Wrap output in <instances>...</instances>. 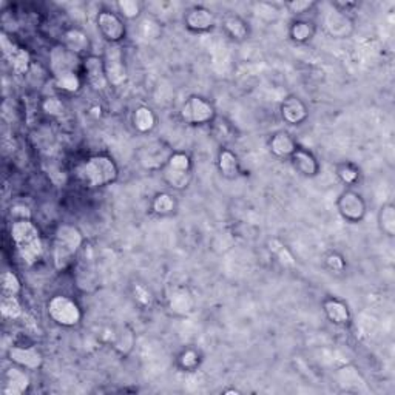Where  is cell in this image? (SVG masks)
<instances>
[{
  "label": "cell",
  "instance_id": "cell-33",
  "mask_svg": "<svg viewBox=\"0 0 395 395\" xmlns=\"http://www.w3.org/2000/svg\"><path fill=\"white\" fill-rule=\"evenodd\" d=\"M0 285H2V295H7V296H17L21 294V289H22V284H21V279L17 278V275L14 272H10V270H5L2 273V279H0Z\"/></svg>",
  "mask_w": 395,
  "mask_h": 395
},
{
  "label": "cell",
  "instance_id": "cell-16",
  "mask_svg": "<svg viewBox=\"0 0 395 395\" xmlns=\"http://www.w3.org/2000/svg\"><path fill=\"white\" fill-rule=\"evenodd\" d=\"M28 369H23L21 366L14 364L13 368H10L3 377V389L2 392L5 395H22L28 391L31 380L27 372Z\"/></svg>",
  "mask_w": 395,
  "mask_h": 395
},
{
  "label": "cell",
  "instance_id": "cell-7",
  "mask_svg": "<svg viewBox=\"0 0 395 395\" xmlns=\"http://www.w3.org/2000/svg\"><path fill=\"white\" fill-rule=\"evenodd\" d=\"M181 119L190 125L209 124L215 118V108L201 96H190L181 107Z\"/></svg>",
  "mask_w": 395,
  "mask_h": 395
},
{
  "label": "cell",
  "instance_id": "cell-13",
  "mask_svg": "<svg viewBox=\"0 0 395 395\" xmlns=\"http://www.w3.org/2000/svg\"><path fill=\"white\" fill-rule=\"evenodd\" d=\"M8 357L11 363L28 370H38L44 364V355L34 346H11Z\"/></svg>",
  "mask_w": 395,
  "mask_h": 395
},
{
  "label": "cell",
  "instance_id": "cell-31",
  "mask_svg": "<svg viewBox=\"0 0 395 395\" xmlns=\"http://www.w3.org/2000/svg\"><path fill=\"white\" fill-rule=\"evenodd\" d=\"M0 312H2L3 318L7 320H17L23 315V309L21 306V301L17 296H7L2 295L0 300Z\"/></svg>",
  "mask_w": 395,
  "mask_h": 395
},
{
  "label": "cell",
  "instance_id": "cell-9",
  "mask_svg": "<svg viewBox=\"0 0 395 395\" xmlns=\"http://www.w3.org/2000/svg\"><path fill=\"white\" fill-rule=\"evenodd\" d=\"M323 28L332 38L344 39L354 31V22L346 14V11L340 10L337 5H332L323 16Z\"/></svg>",
  "mask_w": 395,
  "mask_h": 395
},
{
  "label": "cell",
  "instance_id": "cell-5",
  "mask_svg": "<svg viewBox=\"0 0 395 395\" xmlns=\"http://www.w3.org/2000/svg\"><path fill=\"white\" fill-rule=\"evenodd\" d=\"M48 315L54 323L64 327H73L82 320L81 307L75 300L65 295H56L48 301Z\"/></svg>",
  "mask_w": 395,
  "mask_h": 395
},
{
  "label": "cell",
  "instance_id": "cell-38",
  "mask_svg": "<svg viewBox=\"0 0 395 395\" xmlns=\"http://www.w3.org/2000/svg\"><path fill=\"white\" fill-rule=\"evenodd\" d=\"M337 175L338 178L342 179V182L348 186H354L358 181V176H360L358 170L354 166H351V164H342V166H338Z\"/></svg>",
  "mask_w": 395,
  "mask_h": 395
},
{
  "label": "cell",
  "instance_id": "cell-3",
  "mask_svg": "<svg viewBox=\"0 0 395 395\" xmlns=\"http://www.w3.org/2000/svg\"><path fill=\"white\" fill-rule=\"evenodd\" d=\"M119 168L113 157L107 155H94L77 167V178L87 187H104L116 182Z\"/></svg>",
  "mask_w": 395,
  "mask_h": 395
},
{
  "label": "cell",
  "instance_id": "cell-42",
  "mask_svg": "<svg viewBox=\"0 0 395 395\" xmlns=\"http://www.w3.org/2000/svg\"><path fill=\"white\" fill-rule=\"evenodd\" d=\"M326 266H327V269H331L332 272L340 273V272L344 270L346 261H344V258L342 257V255L329 253V255H327V258H326Z\"/></svg>",
  "mask_w": 395,
  "mask_h": 395
},
{
  "label": "cell",
  "instance_id": "cell-35",
  "mask_svg": "<svg viewBox=\"0 0 395 395\" xmlns=\"http://www.w3.org/2000/svg\"><path fill=\"white\" fill-rule=\"evenodd\" d=\"M54 84H56V87H59L62 91H66V93H77L82 85L81 77H79L77 73H71V75L54 79Z\"/></svg>",
  "mask_w": 395,
  "mask_h": 395
},
{
  "label": "cell",
  "instance_id": "cell-22",
  "mask_svg": "<svg viewBox=\"0 0 395 395\" xmlns=\"http://www.w3.org/2000/svg\"><path fill=\"white\" fill-rule=\"evenodd\" d=\"M323 309H324L326 317L329 318L333 324H337V326L349 324L351 312L343 301H340L337 298H327L323 303Z\"/></svg>",
  "mask_w": 395,
  "mask_h": 395
},
{
  "label": "cell",
  "instance_id": "cell-30",
  "mask_svg": "<svg viewBox=\"0 0 395 395\" xmlns=\"http://www.w3.org/2000/svg\"><path fill=\"white\" fill-rule=\"evenodd\" d=\"M379 226L380 230L389 238L395 235V207L394 204L381 205L379 212Z\"/></svg>",
  "mask_w": 395,
  "mask_h": 395
},
{
  "label": "cell",
  "instance_id": "cell-15",
  "mask_svg": "<svg viewBox=\"0 0 395 395\" xmlns=\"http://www.w3.org/2000/svg\"><path fill=\"white\" fill-rule=\"evenodd\" d=\"M84 70L85 75H87L88 84L91 85V88L96 91H104L108 85V79L105 75V66H104V59L101 56H96V54H88L84 59Z\"/></svg>",
  "mask_w": 395,
  "mask_h": 395
},
{
  "label": "cell",
  "instance_id": "cell-29",
  "mask_svg": "<svg viewBox=\"0 0 395 395\" xmlns=\"http://www.w3.org/2000/svg\"><path fill=\"white\" fill-rule=\"evenodd\" d=\"M151 210L157 216H168L176 210V199L170 193H157L151 201Z\"/></svg>",
  "mask_w": 395,
  "mask_h": 395
},
{
  "label": "cell",
  "instance_id": "cell-23",
  "mask_svg": "<svg viewBox=\"0 0 395 395\" xmlns=\"http://www.w3.org/2000/svg\"><path fill=\"white\" fill-rule=\"evenodd\" d=\"M269 147L272 153L278 157H290L294 155V151L298 149V145H296L295 139L292 138L289 133L278 131L272 136Z\"/></svg>",
  "mask_w": 395,
  "mask_h": 395
},
{
  "label": "cell",
  "instance_id": "cell-1",
  "mask_svg": "<svg viewBox=\"0 0 395 395\" xmlns=\"http://www.w3.org/2000/svg\"><path fill=\"white\" fill-rule=\"evenodd\" d=\"M84 244L81 230L71 224L59 226L53 240V264L56 270H65L75 263Z\"/></svg>",
  "mask_w": 395,
  "mask_h": 395
},
{
  "label": "cell",
  "instance_id": "cell-19",
  "mask_svg": "<svg viewBox=\"0 0 395 395\" xmlns=\"http://www.w3.org/2000/svg\"><path fill=\"white\" fill-rule=\"evenodd\" d=\"M281 116L290 125H300L309 116L307 107L300 97L288 96L281 102Z\"/></svg>",
  "mask_w": 395,
  "mask_h": 395
},
{
  "label": "cell",
  "instance_id": "cell-4",
  "mask_svg": "<svg viewBox=\"0 0 395 395\" xmlns=\"http://www.w3.org/2000/svg\"><path fill=\"white\" fill-rule=\"evenodd\" d=\"M164 170V179L175 190H184L192 181V161L188 155L175 151Z\"/></svg>",
  "mask_w": 395,
  "mask_h": 395
},
{
  "label": "cell",
  "instance_id": "cell-2",
  "mask_svg": "<svg viewBox=\"0 0 395 395\" xmlns=\"http://www.w3.org/2000/svg\"><path fill=\"white\" fill-rule=\"evenodd\" d=\"M11 238L19 253L21 259L27 266H33L40 259L44 253L39 229L34 226L31 220H17L11 226Z\"/></svg>",
  "mask_w": 395,
  "mask_h": 395
},
{
  "label": "cell",
  "instance_id": "cell-6",
  "mask_svg": "<svg viewBox=\"0 0 395 395\" xmlns=\"http://www.w3.org/2000/svg\"><path fill=\"white\" fill-rule=\"evenodd\" d=\"M102 59H104L108 84L113 85V87H120V85H124L127 77H129V71H127L124 50L120 44H108L105 47Z\"/></svg>",
  "mask_w": 395,
  "mask_h": 395
},
{
  "label": "cell",
  "instance_id": "cell-41",
  "mask_svg": "<svg viewBox=\"0 0 395 395\" xmlns=\"http://www.w3.org/2000/svg\"><path fill=\"white\" fill-rule=\"evenodd\" d=\"M314 5L315 2H312V0H294V2L284 3V8L292 14H303L307 10H311Z\"/></svg>",
  "mask_w": 395,
  "mask_h": 395
},
{
  "label": "cell",
  "instance_id": "cell-17",
  "mask_svg": "<svg viewBox=\"0 0 395 395\" xmlns=\"http://www.w3.org/2000/svg\"><path fill=\"white\" fill-rule=\"evenodd\" d=\"M184 23L187 29H190L193 33H205L215 27L216 17L209 8L193 7L187 11Z\"/></svg>",
  "mask_w": 395,
  "mask_h": 395
},
{
  "label": "cell",
  "instance_id": "cell-40",
  "mask_svg": "<svg viewBox=\"0 0 395 395\" xmlns=\"http://www.w3.org/2000/svg\"><path fill=\"white\" fill-rule=\"evenodd\" d=\"M133 296H135L136 303H139L141 306H150L151 301H153V296H151L150 290L142 284H135L133 285Z\"/></svg>",
  "mask_w": 395,
  "mask_h": 395
},
{
  "label": "cell",
  "instance_id": "cell-36",
  "mask_svg": "<svg viewBox=\"0 0 395 395\" xmlns=\"http://www.w3.org/2000/svg\"><path fill=\"white\" fill-rule=\"evenodd\" d=\"M42 110H44L48 116L59 118L65 113V105L59 97L53 96V97H47V99L42 102Z\"/></svg>",
  "mask_w": 395,
  "mask_h": 395
},
{
  "label": "cell",
  "instance_id": "cell-39",
  "mask_svg": "<svg viewBox=\"0 0 395 395\" xmlns=\"http://www.w3.org/2000/svg\"><path fill=\"white\" fill-rule=\"evenodd\" d=\"M253 13H257V16L261 17V19L275 21L277 17L279 16V13H281V11H279V10L275 7V5L267 3V2H261V3L255 5Z\"/></svg>",
  "mask_w": 395,
  "mask_h": 395
},
{
  "label": "cell",
  "instance_id": "cell-21",
  "mask_svg": "<svg viewBox=\"0 0 395 395\" xmlns=\"http://www.w3.org/2000/svg\"><path fill=\"white\" fill-rule=\"evenodd\" d=\"M290 161L296 172L303 176H307V178H314V176H317L320 172V164L317 157L305 149H296L294 155L290 156Z\"/></svg>",
  "mask_w": 395,
  "mask_h": 395
},
{
  "label": "cell",
  "instance_id": "cell-32",
  "mask_svg": "<svg viewBox=\"0 0 395 395\" xmlns=\"http://www.w3.org/2000/svg\"><path fill=\"white\" fill-rule=\"evenodd\" d=\"M269 249H270V252L275 255L277 259H278V263L284 266V267H295L296 266V261L294 258V255H292V252L289 251L288 247H285L281 241L277 240V238H273L269 241Z\"/></svg>",
  "mask_w": 395,
  "mask_h": 395
},
{
  "label": "cell",
  "instance_id": "cell-10",
  "mask_svg": "<svg viewBox=\"0 0 395 395\" xmlns=\"http://www.w3.org/2000/svg\"><path fill=\"white\" fill-rule=\"evenodd\" d=\"M0 47L5 59L8 60L11 68L14 70L16 75H25L31 66V54L25 48L17 45L16 42L11 40L7 34H0Z\"/></svg>",
  "mask_w": 395,
  "mask_h": 395
},
{
  "label": "cell",
  "instance_id": "cell-26",
  "mask_svg": "<svg viewBox=\"0 0 395 395\" xmlns=\"http://www.w3.org/2000/svg\"><path fill=\"white\" fill-rule=\"evenodd\" d=\"M315 31H317L315 23L312 21H305V19L295 21L289 28L290 39L296 42V44H306V42H309L314 38Z\"/></svg>",
  "mask_w": 395,
  "mask_h": 395
},
{
  "label": "cell",
  "instance_id": "cell-12",
  "mask_svg": "<svg viewBox=\"0 0 395 395\" xmlns=\"http://www.w3.org/2000/svg\"><path fill=\"white\" fill-rule=\"evenodd\" d=\"M97 28L108 44H120L127 33L123 19L112 11H101L97 16Z\"/></svg>",
  "mask_w": 395,
  "mask_h": 395
},
{
  "label": "cell",
  "instance_id": "cell-25",
  "mask_svg": "<svg viewBox=\"0 0 395 395\" xmlns=\"http://www.w3.org/2000/svg\"><path fill=\"white\" fill-rule=\"evenodd\" d=\"M218 168L226 179H236L240 176L238 157L227 149H222L218 155Z\"/></svg>",
  "mask_w": 395,
  "mask_h": 395
},
{
  "label": "cell",
  "instance_id": "cell-14",
  "mask_svg": "<svg viewBox=\"0 0 395 395\" xmlns=\"http://www.w3.org/2000/svg\"><path fill=\"white\" fill-rule=\"evenodd\" d=\"M170 156H172V151L168 150L166 144L151 142L141 150V153H139V162H141L144 168L157 170L166 167Z\"/></svg>",
  "mask_w": 395,
  "mask_h": 395
},
{
  "label": "cell",
  "instance_id": "cell-8",
  "mask_svg": "<svg viewBox=\"0 0 395 395\" xmlns=\"http://www.w3.org/2000/svg\"><path fill=\"white\" fill-rule=\"evenodd\" d=\"M337 209L343 220L352 224L363 221L368 212L363 196L354 190H344L340 194L337 199Z\"/></svg>",
  "mask_w": 395,
  "mask_h": 395
},
{
  "label": "cell",
  "instance_id": "cell-28",
  "mask_svg": "<svg viewBox=\"0 0 395 395\" xmlns=\"http://www.w3.org/2000/svg\"><path fill=\"white\" fill-rule=\"evenodd\" d=\"M224 29L235 40H246L249 38V27L240 16L230 14L224 19Z\"/></svg>",
  "mask_w": 395,
  "mask_h": 395
},
{
  "label": "cell",
  "instance_id": "cell-24",
  "mask_svg": "<svg viewBox=\"0 0 395 395\" xmlns=\"http://www.w3.org/2000/svg\"><path fill=\"white\" fill-rule=\"evenodd\" d=\"M62 44L66 48H68L70 51L77 54V56H82V54H85L90 50L88 36L85 34L82 29H79V28L66 29V31L64 33Z\"/></svg>",
  "mask_w": 395,
  "mask_h": 395
},
{
  "label": "cell",
  "instance_id": "cell-11",
  "mask_svg": "<svg viewBox=\"0 0 395 395\" xmlns=\"http://www.w3.org/2000/svg\"><path fill=\"white\" fill-rule=\"evenodd\" d=\"M77 66L79 56L70 51L64 44L54 45L50 50V70L54 79L77 73Z\"/></svg>",
  "mask_w": 395,
  "mask_h": 395
},
{
  "label": "cell",
  "instance_id": "cell-18",
  "mask_svg": "<svg viewBox=\"0 0 395 395\" xmlns=\"http://www.w3.org/2000/svg\"><path fill=\"white\" fill-rule=\"evenodd\" d=\"M338 386L348 392H369L366 380L355 366H343L337 370Z\"/></svg>",
  "mask_w": 395,
  "mask_h": 395
},
{
  "label": "cell",
  "instance_id": "cell-27",
  "mask_svg": "<svg viewBox=\"0 0 395 395\" xmlns=\"http://www.w3.org/2000/svg\"><path fill=\"white\" fill-rule=\"evenodd\" d=\"M133 125L139 133H150L156 127V114L150 107L141 105L133 113Z\"/></svg>",
  "mask_w": 395,
  "mask_h": 395
},
{
  "label": "cell",
  "instance_id": "cell-34",
  "mask_svg": "<svg viewBox=\"0 0 395 395\" xmlns=\"http://www.w3.org/2000/svg\"><path fill=\"white\" fill-rule=\"evenodd\" d=\"M116 5H118L119 13L129 21L138 19V17L142 13V3L138 2V0H119Z\"/></svg>",
  "mask_w": 395,
  "mask_h": 395
},
{
  "label": "cell",
  "instance_id": "cell-20",
  "mask_svg": "<svg viewBox=\"0 0 395 395\" xmlns=\"http://www.w3.org/2000/svg\"><path fill=\"white\" fill-rule=\"evenodd\" d=\"M168 309L175 315L184 317L194 311V296L187 288H175L168 295Z\"/></svg>",
  "mask_w": 395,
  "mask_h": 395
},
{
  "label": "cell",
  "instance_id": "cell-37",
  "mask_svg": "<svg viewBox=\"0 0 395 395\" xmlns=\"http://www.w3.org/2000/svg\"><path fill=\"white\" fill-rule=\"evenodd\" d=\"M179 368L184 370H194L199 366V354L194 349H186L178 358Z\"/></svg>",
  "mask_w": 395,
  "mask_h": 395
}]
</instances>
